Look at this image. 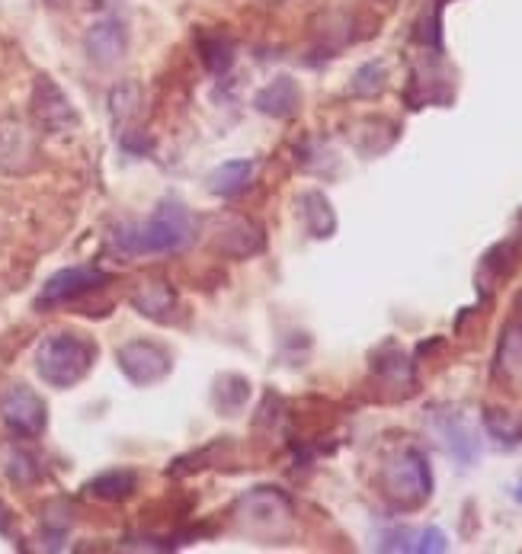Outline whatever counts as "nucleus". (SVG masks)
<instances>
[{"label": "nucleus", "instance_id": "f257e3e1", "mask_svg": "<svg viewBox=\"0 0 522 554\" xmlns=\"http://www.w3.org/2000/svg\"><path fill=\"white\" fill-rule=\"evenodd\" d=\"M193 234L196 221L189 215V209L177 199H167L148 221L119 225L113 234V244L125 257H151V253H177L189 247Z\"/></svg>", "mask_w": 522, "mask_h": 554}, {"label": "nucleus", "instance_id": "f03ea898", "mask_svg": "<svg viewBox=\"0 0 522 554\" xmlns=\"http://www.w3.org/2000/svg\"><path fill=\"white\" fill-rule=\"evenodd\" d=\"M97 359V346L81 334H52L36 350V372L52 388H74L84 382Z\"/></svg>", "mask_w": 522, "mask_h": 554}, {"label": "nucleus", "instance_id": "7ed1b4c3", "mask_svg": "<svg viewBox=\"0 0 522 554\" xmlns=\"http://www.w3.org/2000/svg\"><path fill=\"white\" fill-rule=\"evenodd\" d=\"M382 487L385 497L394 506H404V510L426 503L433 494V471L426 455L420 449H401L394 458H388L382 471Z\"/></svg>", "mask_w": 522, "mask_h": 554}, {"label": "nucleus", "instance_id": "20e7f679", "mask_svg": "<svg viewBox=\"0 0 522 554\" xmlns=\"http://www.w3.org/2000/svg\"><path fill=\"white\" fill-rule=\"evenodd\" d=\"M237 516H241V526L266 538V542H279L292 532V500L276 487H257L237 503Z\"/></svg>", "mask_w": 522, "mask_h": 554}, {"label": "nucleus", "instance_id": "39448f33", "mask_svg": "<svg viewBox=\"0 0 522 554\" xmlns=\"http://www.w3.org/2000/svg\"><path fill=\"white\" fill-rule=\"evenodd\" d=\"M116 362L122 375L129 378L132 385L138 388H148V385H157L164 382L173 369V356L167 346L154 343V340H129L119 346L116 353Z\"/></svg>", "mask_w": 522, "mask_h": 554}, {"label": "nucleus", "instance_id": "423d86ee", "mask_svg": "<svg viewBox=\"0 0 522 554\" xmlns=\"http://www.w3.org/2000/svg\"><path fill=\"white\" fill-rule=\"evenodd\" d=\"M0 420L17 439H36L49 423V410H45V401L33 388L13 385L0 398Z\"/></svg>", "mask_w": 522, "mask_h": 554}, {"label": "nucleus", "instance_id": "0eeeda50", "mask_svg": "<svg viewBox=\"0 0 522 554\" xmlns=\"http://www.w3.org/2000/svg\"><path fill=\"white\" fill-rule=\"evenodd\" d=\"M109 282V273L103 269H93V266H68V269H58V273L45 282L39 298H36V308H58V305H68L74 298H81L93 289H100Z\"/></svg>", "mask_w": 522, "mask_h": 554}, {"label": "nucleus", "instance_id": "6e6552de", "mask_svg": "<svg viewBox=\"0 0 522 554\" xmlns=\"http://www.w3.org/2000/svg\"><path fill=\"white\" fill-rule=\"evenodd\" d=\"M84 45H87V55L93 65H100V68L119 65L125 58V49H129V29H125L119 17H103L87 29Z\"/></svg>", "mask_w": 522, "mask_h": 554}, {"label": "nucleus", "instance_id": "1a4fd4ad", "mask_svg": "<svg viewBox=\"0 0 522 554\" xmlns=\"http://www.w3.org/2000/svg\"><path fill=\"white\" fill-rule=\"evenodd\" d=\"M33 103H36V119L49 132H61V129H68V125H74V109L68 97L49 81V77H39Z\"/></svg>", "mask_w": 522, "mask_h": 554}, {"label": "nucleus", "instance_id": "9d476101", "mask_svg": "<svg viewBox=\"0 0 522 554\" xmlns=\"http://www.w3.org/2000/svg\"><path fill=\"white\" fill-rule=\"evenodd\" d=\"M298 103H302V93H298V84L292 77H276L273 84H266L257 97H253V106L260 109L263 116H273V119H289L298 113Z\"/></svg>", "mask_w": 522, "mask_h": 554}, {"label": "nucleus", "instance_id": "9b49d317", "mask_svg": "<svg viewBox=\"0 0 522 554\" xmlns=\"http://www.w3.org/2000/svg\"><path fill=\"white\" fill-rule=\"evenodd\" d=\"M218 247L231 253V257H250L263 247L260 228L247 218H228L218 231Z\"/></svg>", "mask_w": 522, "mask_h": 554}, {"label": "nucleus", "instance_id": "f8f14e48", "mask_svg": "<svg viewBox=\"0 0 522 554\" xmlns=\"http://www.w3.org/2000/svg\"><path fill=\"white\" fill-rule=\"evenodd\" d=\"M298 212H302V221H305L311 237H330L337 231L334 205H330V199L324 193H318V189L302 193V199H298Z\"/></svg>", "mask_w": 522, "mask_h": 554}, {"label": "nucleus", "instance_id": "ddd939ff", "mask_svg": "<svg viewBox=\"0 0 522 554\" xmlns=\"http://www.w3.org/2000/svg\"><path fill=\"white\" fill-rule=\"evenodd\" d=\"M132 305L151 321H167L173 305H177V295H173L167 282H141L132 295Z\"/></svg>", "mask_w": 522, "mask_h": 554}, {"label": "nucleus", "instance_id": "4468645a", "mask_svg": "<svg viewBox=\"0 0 522 554\" xmlns=\"http://www.w3.org/2000/svg\"><path fill=\"white\" fill-rule=\"evenodd\" d=\"M253 177V161H225L209 173V189L221 199L237 196Z\"/></svg>", "mask_w": 522, "mask_h": 554}, {"label": "nucleus", "instance_id": "2eb2a0df", "mask_svg": "<svg viewBox=\"0 0 522 554\" xmlns=\"http://www.w3.org/2000/svg\"><path fill=\"white\" fill-rule=\"evenodd\" d=\"M497 375H503L510 385H522V324L506 327L497 350Z\"/></svg>", "mask_w": 522, "mask_h": 554}, {"label": "nucleus", "instance_id": "dca6fc26", "mask_svg": "<svg viewBox=\"0 0 522 554\" xmlns=\"http://www.w3.org/2000/svg\"><path fill=\"white\" fill-rule=\"evenodd\" d=\"M138 478L135 471L129 468H113V471H103L97 474L90 484H87V494L97 497V500H125L135 490Z\"/></svg>", "mask_w": 522, "mask_h": 554}, {"label": "nucleus", "instance_id": "f3484780", "mask_svg": "<svg viewBox=\"0 0 522 554\" xmlns=\"http://www.w3.org/2000/svg\"><path fill=\"white\" fill-rule=\"evenodd\" d=\"M442 439H446V449L452 452L455 462L471 465L474 458H478V439H474V433L465 426V420L449 417L442 423Z\"/></svg>", "mask_w": 522, "mask_h": 554}, {"label": "nucleus", "instance_id": "a211bd4d", "mask_svg": "<svg viewBox=\"0 0 522 554\" xmlns=\"http://www.w3.org/2000/svg\"><path fill=\"white\" fill-rule=\"evenodd\" d=\"M199 52H202L205 68H209L212 74H225L234 61V42L221 33H212V36L199 39Z\"/></svg>", "mask_w": 522, "mask_h": 554}, {"label": "nucleus", "instance_id": "6ab92c4d", "mask_svg": "<svg viewBox=\"0 0 522 554\" xmlns=\"http://www.w3.org/2000/svg\"><path fill=\"white\" fill-rule=\"evenodd\" d=\"M250 398V382L241 375H221L215 385V404L225 410V414H237Z\"/></svg>", "mask_w": 522, "mask_h": 554}, {"label": "nucleus", "instance_id": "aec40b11", "mask_svg": "<svg viewBox=\"0 0 522 554\" xmlns=\"http://www.w3.org/2000/svg\"><path fill=\"white\" fill-rule=\"evenodd\" d=\"M388 353L391 359L375 362V372L382 375L388 385H414V369H410V359L404 356L401 346L388 343Z\"/></svg>", "mask_w": 522, "mask_h": 554}, {"label": "nucleus", "instance_id": "412c9836", "mask_svg": "<svg viewBox=\"0 0 522 554\" xmlns=\"http://www.w3.org/2000/svg\"><path fill=\"white\" fill-rule=\"evenodd\" d=\"M484 426H487V433L500 442H522V420L506 414V410H487Z\"/></svg>", "mask_w": 522, "mask_h": 554}, {"label": "nucleus", "instance_id": "4be33fe9", "mask_svg": "<svg viewBox=\"0 0 522 554\" xmlns=\"http://www.w3.org/2000/svg\"><path fill=\"white\" fill-rule=\"evenodd\" d=\"M7 468V478L13 481V484H33L36 478H39V462H36V455L33 452H26V449H13L10 455H7V462H4Z\"/></svg>", "mask_w": 522, "mask_h": 554}, {"label": "nucleus", "instance_id": "5701e85b", "mask_svg": "<svg viewBox=\"0 0 522 554\" xmlns=\"http://www.w3.org/2000/svg\"><path fill=\"white\" fill-rule=\"evenodd\" d=\"M385 90V65L382 61H369L356 71V81H353V93L359 97H375V93Z\"/></svg>", "mask_w": 522, "mask_h": 554}, {"label": "nucleus", "instance_id": "b1692460", "mask_svg": "<svg viewBox=\"0 0 522 554\" xmlns=\"http://www.w3.org/2000/svg\"><path fill=\"white\" fill-rule=\"evenodd\" d=\"M138 100H141V93H138L135 84H119L113 93H109V109H113V119L122 125L129 116H135Z\"/></svg>", "mask_w": 522, "mask_h": 554}, {"label": "nucleus", "instance_id": "393cba45", "mask_svg": "<svg viewBox=\"0 0 522 554\" xmlns=\"http://www.w3.org/2000/svg\"><path fill=\"white\" fill-rule=\"evenodd\" d=\"M449 548V538L442 529L436 526H426L420 532H410V551H417V554H439V551H446Z\"/></svg>", "mask_w": 522, "mask_h": 554}]
</instances>
